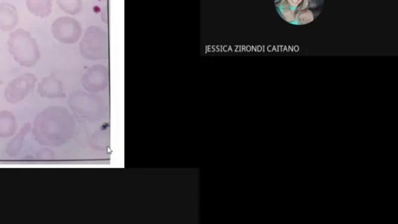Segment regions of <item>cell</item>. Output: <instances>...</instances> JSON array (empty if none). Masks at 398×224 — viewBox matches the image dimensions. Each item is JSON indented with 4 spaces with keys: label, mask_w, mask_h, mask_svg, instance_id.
I'll list each match as a JSON object with an SVG mask.
<instances>
[{
    "label": "cell",
    "mask_w": 398,
    "mask_h": 224,
    "mask_svg": "<svg viewBox=\"0 0 398 224\" xmlns=\"http://www.w3.org/2000/svg\"><path fill=\"white\" fill-rule=\"evenodd\" d=\"M31 129L37 143L59 148L73 137L75 123L66 108L51 106L37 115Z\"/></svg>",
    "instance_id": "obj_1"
},
{
    "label": "cell",
    "mask_w": 398,
    "mask_h": 224,
    "mask_svg": "<svg viewBox=\"0 0 398 224\" xmlns=\"http://www.w3.org/2000/svg\"><path fill=\"white\" fill-rule=\"evenodd\" d=\"M8 51L14 60L23 67H33L41 58L37 42L26 30L18 28L13 30L7 42Z\"/></svg>",
    "instance_id": "obj_2"
},
{
    "label": "cell",
    "mask_w": 398,
    "mask_h": 224,
    "mask_svg": "<svg viewBox=\"0 0 398 224\" xmlns=\"http://www.w3.org/2000/svg\"><path fill=\"white\" fill-rule=\"evenodd\" d=\"M80 48L84 58L100 59L107 57V34L99 27H89L85 30Z\"/></svg>",
    "instance_id": "obj_3"
},
{
    "label": "cell",
    "mask_w": 398,
    "mask_h": 224,
    "mask_svg": "<svg viewBox=\"0 0 398 224\" xmlns=\"http://www.w3.org/2000/svg\"><path fill=\"white\" fill-rule=\"evenodd\" d=\"M52 33L62 44L73 45L81 40L83 30L79 22L69 17H61L53 22Z\"/></svg>",
    "instance_id": "obj_4"
},
{
    "label": "cell",
    "mask_w": 398,
    "mask_h": 224,
    "mask_svg": "<svg viewBox=\"0 0 398 224\" xmlns=\"http://www.w3.org/2000/svg\"><path fill=\"white\" fill-rule=\"evenodd\" d=\"M36 83V76L33 73L23 74L13 79L4 90L6 102L13 105L22 102L34 89Z\"/></svg>",
    "instance_id": "obj_5"
},
{
    "label": "cell",
    "mask_w": 398,
    "mask_h": 224,
    "mask_svg": "<svg viewBox=\"0 0 398 224\" xmlns=\"http://www.w3.org/2000/svg\"><path fill=\"white\" fill-rule=\"evenodd\" d=\"M107 69L104 66H95L89 69L82 78L83 86L89 91L99 90L107 82Z\"/></svg>",
    "instance_id": "obj_6"
},
{
    "label": "cell",
    "mask_w": 398,
    "mask_h": 224,
    "mask_svg": "<svg viewBox=\"0 0 398 224\" xmlns=\"http://www.w3.org/2000/svg\"><path fill=\"white\" fill-rule=\"evenodd\" d=\"M38 94L44 98H64L66 94L62 82L53 75L44 77L37 86Z\"/></svg>",
    "instance_id": "obj_7"
},
{
    "label": "cell",
    "mask_w": 398,
    "mask_h": 224,
    "mask_svg": "<svg viewBox=\"0 0 398 224\" xmlns=\"http://www.w3.org/2000/svg\"><path fill=\"white\" fill-rule=\"evenodd\" d=\"M19 16L15 6L7 3L0 4V30L11 32L18 26Z\"/></svg>",
    "instance_id": "obj_8"
},
{
    "label": "cell",
    "mask_w": 398,
    "mask_h": 224,
    "mask_svg": "<svg viewBox=\"0 0 398 224\" xmlns=\"http://www.w3.org/2000/svg\"><path fill=\"white\" fill-rule=\"evenodd\" d=\"M17 130L18 122L14 115L11 112H0V138L12 137Z\"/></svg>",
    "instance_id": "obj_9"
},
{
    "label": "cell",
    "mask_w": 398,
    "mask_h": 224,
    "mask_svg": "<svg viewBox=\"0 0 398 224\" xmlns=\"http://www.w3.org/2000/svg\"><path fill=\"white\" fill-rule=\"evenodd\" d=\"M28 10L36 17L46 18L52 11V0H26Z\"/></svg>",
    "instance_id": "obj_10"
},
{
    "label": "cell",
    "mask_w": 398,
    "mask_h": 224,
    "mask_svg": "<svg viewBox=\"0 0 398 224\" xmlns=\"http://www.w3.org/2000/svg\"><path fill=\"white\" fill-rule=\"evenodd\" d=\"M31 126L30 123H28L25 126H23L20 132L16 135L9 144L6 146V152L11 158L16 157L21 152L23 142H25V138L28 134L30 132Z\"/></svg>",
    "instance_id": "obj_11"
},
{
    "label": "cell",
    "mask_w": 398,
    "mask_h": 224,
    "mask_svg": "<svg viewBox=\"0 0 398 224\" xmlns=\"http://www.w3.org/2000/svg\"><path fill=\"white\" fill-rule=\"evenodd\" d=\"M57 3L62 11L71 15L80 13L83 9L82 0H57Z\"/></svg>",
    "instance_id": "obj_12"
},
{
    "label": "cell",
    "mask_w": 398,
    "mask_h": 224,
    "mask_svg": "<svg viewBox=\"0 0 398 224\" xmlns=\"http://www.w3.org/2000/svg\"><path fill=\"white\" fill-rule=\"evenodd\" d=\"M37 158L38 160H52L54 158V153L49 148H43L37 151Z\"/></svg>",
    "instance_id": "obj_13"
}]
</instances>
